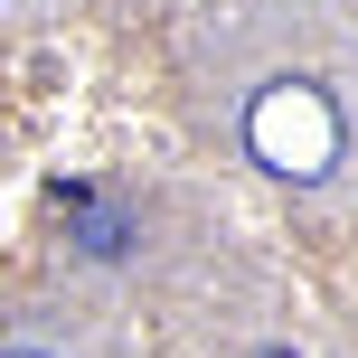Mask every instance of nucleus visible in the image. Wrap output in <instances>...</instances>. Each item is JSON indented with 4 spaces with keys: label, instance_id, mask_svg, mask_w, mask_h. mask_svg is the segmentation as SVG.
<instances>
[{
    "label": "nucleus",
    "instance_id": "2",
    "mask_svg": "<svg viewBox=\"0 0 358 358\" xmlns=\"http://www.w3.org/2000/svg\"><path fill=\"white\" fill-rule=\"evenodd\" d=\"M57 217H66L76 255H94V264L132 255V208H123V198H104L94 179H66V189H57Z\"/></svg>",
    "mask_w": 358,
    "mask_h": 358
},
{
    "label": "nucleus",
    "instance_id": "3",
    "mask_svg": "<svg viewBox=\"0 0 358 358\" xmlns=\"http://www.w3.org/2000/svg\"><path fill=\"white\" fill-rule=\"evenodd\" d=\"M0 358H48V349H0Z\"/></svg>",
    "mask_w": 358,
    "mask_h": 358
},
{
    "label": "nucleus",
    "instance_id": "1",
    "mask_svg": "<svg viewBox=\"0 0 358 358\" xmlns=\"http://www.w3.org/2000/svg\"><path fill=\"white\" fill-rule=\"evenodd\" d=\"M245 151L273 179H330V161H340V104L311 76H273L245 104Z\"/></svg>",
    "mask_w": 358,
    "mask_h": 358
}]
</instances>
